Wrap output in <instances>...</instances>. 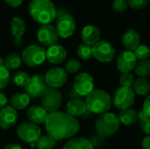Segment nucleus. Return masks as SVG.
<instances>
[{"label": "nucleus", "instance_id": "f257e3e1", "mask_svg": "<svg viewBox=\"0 0 150 149\" xmlns=\"http://www.w3.org/2000/svg\"><path fill=\"white\" fill-rule=\"evenodd\" d=\"M45 127L47 133L57 141L75 136L79 132L80 124L76 118L57 111L49 113Z\"/></svg>", "mask_w": 150, "mask_h": 149}, {"label": "nucleus", "instance_id": "f03ea898", "mask_svg": "<svg viewBox=\"0 0 150 149\" xmlns=\"http://www.w3.org/2000/svg\"><path fill=\"white\" fill-rule=\"evenodd\" d=\"M28 9L31 18L41 25L50 24L56 18V10L51 0H31Z\"/></svg>", "mask_w": 150, "mask_h": 149}, {"label": "nucleus", "instance_id": "7ed1b4c3", "mask_svg": "<svg viewBox=\"0 0 150 149\" xmlns=\"http://www.w3.org/2000/svg\"><path fill=\"white\" fill-rule=\"evenodd\" d=\"M85 104L89 112L100 115L110 110L112 99L106 91L103 90H94L86 97Z\"/></svg>", "mask_w": 150, "mask_h": 149}, {"label": "nucleus", "instance_id": "20e7f679", "mask_svg": "<svg viewBox=\"0 0 150 149\" xmlns=\"http://www.w3.org/2000/svg\"><path fill=\"white\" fill-rule=\"evenodd\" d=\"M120 126V122L118 116L112 112H105L100 114L95 122L96 133L104 137H111L115 134Z\"/></svg>", "mask_w": 150, "mask_h": 149}, {"label": "nucleus", "instance_id": "39448f33", "mask_svg": "<svg viewBox=\"0 0 150 149\" xmlns=\"http://www.w3.org/2000/svg\"><path fill=\"white\" fill-rule=\"evenodd\" d=\"M21 57L26 66L35 68L40 66L46 61V49L42 46L30 45L25 48Z\"/></svg>", "mask_w": 150, "mask_h": 149}, {"label": "nucleus", "instance_id": "423d86ee", "mask_svg": "<svg viewBox=\"0 0 150 149\" xmlns=\"http://www.w3.org/2000/svg\"><path fill=\"white\" fill-rule=\"evenodd\" d=\"M134 98L135 93L134 92L132 88L120 86L115 90L113 97L112 99L116 108L120 111H123L131 108V106L134 103Z\"/></svg>", "mask_w": 150, "mask_h": 149}, {"label": "nucleus", "instance_id": "0eeeda50", "mask_svg": "<svg viewBox=\"0 0 150 149\" xmlns=\"http://www.w3.org/2000/svg\"><path fill=\"white\" fill-rule=\"evenodd\" d=\"M17 134L18 138L29 144L38 141L41 136V130L38 125L32 122H23L17 127Z\"/></svg>", "mask_w": 150, "mask_h": 149}, {"label": "nucleus", "instance_id": "6e6552de", "mask_svg": "<svg viewBox=\"0 0 150 149\" xmlns=\"http://www.w3.org/2000/svg\"><path fill=\"white\" fill-rule=\"evenodd\" d=\"M62 94L58 89L47 88L40 97L41 106L49 113L57 112L62 105Z\"/></svg>", "mask_w": 150, "mask_h": 149}, {"label": "nucleus", "instance_id": "1a4fd4ad", "mask_svg": "<svg viewBox=\"0 0 150 149\" xmlns=\"http://www.w3.org/2000/svg\"><path fill=\"white\" fill-rule=\"evenodd\" d=\"M116 50L113 46L105 40H99L92 47V55L101 62H111L114 60Z\"/></svg>", "mask_w": 150, "mask_h": 149}, {"label": "nucleus", "instance_id": "9d476101", "mask_svg": "<svg viewBox=\"0 0 150 149\" xmlns=\"http://www.w3.org/2000/svg\"><path fill=\"white\" fill-rule=\"evenodd\" d=\"M94 80L93 77L85 72L78 74L73 83L74 90L80 96L87 97L92 90H94Z\"/></svg>", "mask_w": 150, "mask_h": 149}, {"label": "nucleus", "instance_id": "9b49d317", "mask_svg": "<svg viewBox=\"0 0 150 149\" xmlns=\"http://www.w3.org/2000/svg\"><path fill=\"white\" fill-rule=\"evenodd\" d=\"M25 92L30 98H39L47 89L45 76L41 75H34L31 77L28 84L24 88Z\"/></svg>", "mask_w": 150, "mask_h": 149}, {"label": "nucleus", "instance_id": "f8f14e48", "mask_svg": "<svg viewBox=\"0 0 150 149\" xmlns=\"http://www.w3.org/2000/svg\"><path fill=\"white\" fill-rule=\"evenodd\" d=\"M37 38L41 46L49 47L56 44L59 39V35L57 33L55 26L48 24L42 25L39 28L37 32Z\"/></svg>", "mask_w": 150, "mask_h": 149}, {"label": "nucleus", "instance_id": "ddd939ff", "mask_svg": "<svg viewBox=\"0 0 150 149\" xmlns=\"http://www.w3.org/2000/svg\"><path fill=\"white\" fill-rule=\"evenodd\" d=\"M55 28L59 37L63 39L69 38L75 32L76 20L70 14H64L58 18Z\"/></svg>", "mask_w": 150, "mask_h": 149}, {"label": "nucleus", "instance_id": "4468645a", "mask_svg": "<svg viewBox=\"0 0 150 149\" xmlns=\"http://www.w3.org/2000/svg\"><path fill=\"white\" fill-rule=\"evenodd\" d=\"M44 76L47 85L49 86V88H54V89H58L62 87L68 79L67 72L65 71V69L62 68H50Z\"/></svg>", "mask_w": 150, "mask_h": 149}, {"label": "nucleus", "instance_id": "2eb2a0df", "mask_svg": "<svg viewBox=\"0 0 150 149\" xmlns=\"http://www.w3.org/2000/svg\"><path fill=\"white\" fill-rule=\"evenodd\" d=\"M137 63V59L133 51L124 50L117 57V68L122 73H130Z\"/></svg>", "mask_w": 150, "mask_h": 149}, {"label": "nucleus", "instance_id": "dca6fc26", "mask_svg": "<svg viewBox=\"0 0 150 149\" xmlns=\"http://www.w3.org/2000/svg\"><path fill=\"white\" fill-rule=\"evenodd\" d=\"M18 120V112L11 106H5L0 109V128L10 129L15 126Z\"/></svg>", "mask_w": 150, "mask_h": 149}, {"label": "nucleus", "instance_id": "f3484780", "mask_svg": "<svg viewBox=\"0 0 150 149\" xmlns=\"http://www.w3.org/2000/svg\"><path fill=\"white\" fill-rule=\"evenodd\" d=\"M46 57L47 60L52 64H60L63 62V61L67 57L66 49L58 44L49 47L46 50Z\"/></svg>", "mask_w": 150, "mask_h": 149}, {"label": "nucleus", "instance_id": "a211bd4d", "mask_svg": "<svg viewBox=\"0 0 150 149\" xmlns=\"http://www.w3.org/2000/svg\"><path fill=\"white\" fill-rule=\"evenodd\" d=\"M49 113L40 105H33L28 108L26 116L29 119V122H32L36 125L45 124Z\"/></svg>", "mask_w": 150, "mask_h": 149}, {"label": "nucleus", "instance_id": "6ab92c4d", "mask_svg": "<svg viewBox=\"0 0 150 149\" xmlns=\"http://www.w3.org/2000/svg\"><path fill=\"white\" fill-rule=\"evenodd\" d=\"M81 37L84 44L93 47L100 40V31L96 25H88L83 28Z\"/></svg>", "mask_w": 150, "mask_h": 149}, {"label": "nucleus", "instance_id": "aec40b11", "mask_svg": "<svg viewBox=\"0 0 150 149\" xmlns=\"http://www.w3.org/2000/svg\"><path fill=\"white\" fill-rule=\"evenodd\" d=\"M122 44L127 50L134 52L141 45V37L139 32L134 29L127 30L122 35Z\"/></svg>", "mask_w": 150, "mask_h": 149}, {"label": "nucleus", "instance_id": "412c9836", "mask_svg": "<svg viewBox=\"0 0 150 149\" xmlns=\"http://www.w3.org/2000/svg\"><path fill=\"white\" fill-rule=\"evenodd\" d=\"M66 111L67 113L69 114L70 116L76 118L83 116L88 111L85 101L78 99V98H74L69 100L67 105H66Z\"/></svg>", "mask_w": 150, "mask_h": 149}, {"label": "nucleus", "instance_id": "4be33fe9", "mask_svg": "<svg viewBox=\"0 0 150 149\" xmlns=\"http://www.w3.org/2000/svg\"><path fill=\"white\" fill-rule=\"evenodd\" d=\"M11 32L12 36L16 39L15 44L18 41L19 45H22L21 38L25 32V24L24 20L19 17H14L11 20Z\"/></svg>", "mask_w": 150, "mask_h": 149}, {"label": "nucleus", "instance_id": "5701e85b", "mask_svg": "<svg viewBox=\"0 0 150 149\" xmlns=\"http://www.w3.org/2000/svg\"><path fill=\"white\" fill-rule=\"evenodd\" d=\"M118 118L120 119V124H123L124 126H134L139 120L138 112L132 108L120 111V113L118 116Z\"/></svg>", "mask_w": 150, "mask_h": 149}, {"label": "nucleus", "instance_id": "b1692460", "mask_svg": "<svg viewBox=\"0 0 150 149\" xmlns=\"http://www.w3.org/2000/svg\"><path fill=\"white\" fill-rule=\"evenodd\" d=\"M62 149H95L90 140L83 137H76L69 140Z\"/></svg>", "mask_w": 150, "mask_h": 149}, {"label": "nucleus", "instance_id": "393cba45", "mask_svg": "<svg viewBox=\"0 0 150 149\" xmlns=\"http://www.w3.org/2000/svg\"><path fill=\"white\" fill-rule=\"evenodd\" d=\"M30 104V97L25 92H18L11 98V106L15 110H24Z\"/></svg>", "mask_w": 150, "mask_h": 149}, {"label": "nucleus", "instance_id": "a878e982", "mask_svg": "<svg viewBox=\"0 0 150 149\" xmlns=\"http://www.w3.org/2000/svg\"><path fill=\"white\" fill-rule=\"evenodd\" d=\"M135 95L149 96L150 94V81L148 78H137L132 87Z\"/></svg>", "mask_w": 150, "mask_h": 149}, {"label": "nucleus", "instance_id": "bb28decb", "mask_svg": "<svg viewBox=\"0 0 150 149\" xmlns=\"http://www.w3.org/2000/svg\"><path fill=\"white\" fill-rule=\"evenodd\" d=\"M23 63L22 57L18 53H11L4 59V67L8 70L18 69Z\"/></svg>", "mask_w": 150, "mask_h": 149}, {"label": "nucleus", "instance_id": "cd10ccee", "mask_svg": "<svg viewBox=\"0 0 150 149\" xmlns=\"http://www.w3.org/2000/svg\"><path fill=\"white\" fill-rule=\"evenodd\" d=\"M135 74L141 78H148L150 76V60H142L136 63L134 67Z\"/></svg>", "mask_w": 150, "mask_h": 149}, {"label": "nucleus", "instance_id": "c85d7f7f", "mask_svg": "<svg viewBox=\"0 0 150 149\" xmlns=\"http://www.w3.org/2000/svg\"><path fill=\"white\" fill-rule=\"evenodd\" d=\"M11 79H12V83L16 86L25 88L28 84L31 76L28 75V73L25 71H17L16 73H14Z\"/></svg>", "mask_w": 150, "mask_h": 149}, {"label": "nucleus", "instance_id": "c756f323", "mask_svg": "<svg viewBox=\"0 0 150 149\" xmlns=\"http://www.w3.org/2000/svg\"><path fill=\"white\" fill-rule=\"evenodd\" d=\"M56 141L48 134L42 135L35 143V146L38 149H53L55 146Z\"/></svg>", "mask_w": 150, "mask_h": 149}, {"label": "nucleus", "instance_id": "7c9ffc66", "mask_svg": "<svg viewBox=\"0 0 150 149\" xmlns=\"http://www.w3.org/2000/svg\"><path fill=\"white\" fill-rule=\"evenodd\" d=\"M76 53H77V55L83 60H89L93 56L92 55V47L86 45L84 43L79 45Z\"/></svg>", "mask_w": 150, "mask_h": 149}, {"label": "nucleus", "instance_id": "2f4dec72", "mask_svg": "<svg viewBox=\"0 0 150 149\" xmlns=\"http://www.w3.org/2000/svg\"><path fill=\"white\" fill-rule=\"evenodd\" d=\"M140 119V127L142 131L147 135H150V118L148 117L142 111L138 112Z\"/></svg>", "mask_w": 150, "mask_h": 149}, {"label": "nucleus", "instance_id": "473e14b6", "mask_svg": "<svg viewBox=\"0 0 150 149\" xmlns=\"http://www.w3.org/2000/svg\"><path fill=\"white\" fill-rule=\"evenodd\" d=\"M134 54L137 60H140V61L147 60L149 58L150 48L146 45H140L134 51Z\"/></svg>", "mask_w": 150, "mask_h": 149}, {"label": "nucleus", "instance_id": "72a5a7b5", "mask_svg": "<svg viewBox=\"0 0 150 149\" xmlns=\"http://www.w3.org/2000/svg\"><path fill=\"white\" fill-rule=\"evenodd\" d=\"M10 71L4 66H0V90L6 88L10 83Z\"/></svg>", "mask_w": 150, "mask_h": 149}, {"label": "nucleus", "instance_id": "f704fd0d", "mask_svg": "<svg viewBox=\"0 0 150 149\" xmlns=\"http://www.w3.org/2000/svg\"><path fill=\"white\" fill-rule=\"evenodd\" d=\"M81 68V62L78 60L71 59L65 65V71L67 74H75L77 73Z\"/></svg>", "mask_w": 150, "mask_h": 149}, {"label": "nucleus", "instance_id": "c9c22d12", "mask_svg": "<svg viewBox=\"0 0 150 149\" xmlns=\"http://www.w3.org/2000/svg\"><path fill=\"white\" fill-rule=\"evenodd\" d=\"M135 79L131 73H122L120 77V83L121 87L132 88Z\"/></svg>", "mask_w": 150, "mask_h": 149}, {"label": "nucleus", "instance_id": "e433bc0d", "mask_svg": "<svg viewBox=\"0 0 150 149\" xmlns=\"http://www.w3.org/2000/svg\"><path fill=\"white\" fill-rule=\"evenodd\" d=\"M128 7V0H113L112 9L117 12H124Z\"/></svg>", "mask_w": 150, "mask_h": 149}, {"label": "nucleus", "instance_id": "4c0bfd02", "mask_svg": "<svg viewBox=\"0 0 150 149\" xmlns=\"http://www.w3.org/2000/svg\"><path fill=\"white\" fill-rule=\"evenodd\" d=\"M149 0H128V5L135 10H142L147 7Z\"/></svg>", "mask_w": 150, "mask_h": 149}, {"label": "nucleus", "instance_id": "58836bf2", "mask_svg": "<svg viewBox=\"0 0 150 149\" xmlns=\"http://www.w3.org/2000/svg\"><path fill=\"white\" fill-rule=\"evenodd\" d=\"M90 141H91V144L93 145L94 148H99V147H101V146L104 144L105 138L102 137V136H100V135H98V133H96V134H94V135L91 136Z\"/></svg>", "mask_w": 150, "mask_h": 149}, {"label": "nucleus", "instance_id": "ea45409f", "mask_svg": "<svg viewBox=\"0 0 150 149\" xmlns=\"http://www.w3.org/2000/svg\"><path fill=\"white\" fill-rule=\"evenodd\" d=\"M148 117L150 118V94L147 97V98L145 99L143 105H142V110Z\"/></svg>", "mask_w": 150, "mask_h": 149}, {"label": "nucleus", "instance_id": "a19ab883", "mask_svg": "<svg viewBox=\"0 0 150 149\" xmlns=\"http://www.w3.org/2000/svg\"><path fill=\"white\" fill-rule=\"evenodd\" d=\"M24 0H4L5 4L12 8H17L18 6L21 5V4L23 3Z\"/></svg>", "mask_w": 150, "mask_h": 149}, {"label": "nucleus", "instance_id": "79ce46f5", "mask_svg": "<svg viewBox=\"0 0 150 149\" xmlns=\"http://www.w3.org/2000/svg\"><path fill=\"white\" fill-rule=\"evenodd\" d=\"M7 102H8L7 97L3 92H0V109L5 107L7 105Z\"/></svg>", "mask_w": 150, "mask_h": 149}, {"label": "nucleus", "instance_id": "37998d69", "mask_svg": "<svg viewBox=\"0 0 150 149\" xmlns=\"http://www.w3.org/2000/svg\"><path fill=\"white\" fill-rule=\"evenodd\" d=\"M142 149H150V135H147L142 142Z\"/></svg>", "mask_w": 150, "mask_h": 149}, {"label": "nucleus", "instance_id": "c03bdc74", "mask_svg": "<svg viewBox=\"0 0 150 149\" xmlns=\"http://www.w3.org/2000/svg\"><path fill=\"white\" fill-rule=\"evenodd\" d=\"M4 149H23L18 144H9Z\"/></svg>", "mask_w": 150, "mask_h": 149}, {"label": "nucleus", "instance_id": "a18cd8bd", "mask_svg": "<svg viewBox=\"0 0 150 149\" xmlns=\"http://www.w3.org/2000/svg\"><path fill=\"white\" fill-rule=\"evenodd\" d=\"M0 66H4V59L0 57Z\"/></svg>", "mask_w": 150, "mask_h": 149}, {"label": "nucleus", "instance_id": "49530a36", "mask_svg": "<svg viewBox=\"0 0 150 149\" xmlns=\"http://www.w3.org/2000/svg\"><path fill=\"white\" fill-rule=\"evenodd\" d=\"M149 60H150V55H149Z\"/></svg>", "mask_w": 150, "mask_h": 149}]
</instances>
